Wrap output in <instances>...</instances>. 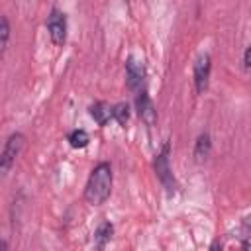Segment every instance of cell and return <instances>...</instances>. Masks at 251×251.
<instances>
[{
  "mask_svg": "<svg viewBox=\"0 0 251 251\" xmlns=\"http://www.w3.org/2000/svg\"><path fill=\"white\" fill-rule=\"evenodd\" d=\"M110 192H112V167L108 163H98L88 176L84 198L92 206H100L108 200Z\"/></svg>",
  "mask_w": 251,
  "mask_h": 251,
  "instance_id": "6da1fadb",
  "label": "cell"
},
{
  "mask_svg": "<svg viewBox=\"0 0 251 251\" xmlns=\"http://www.w3.org/2000/svg\"><path fill=\"white\" fill-rule=\"evenodd\" d=\"M24 135L22 133H12L8 139H6V145H4V151H2V157H0V173L6 176L12 169V165L16 163V159L20 157L22 149H24Z\"/></svg>",
  "mask_w": 251,
  "mask_h": 251,
  "instance_id": "7a4b0ae2",
  "label": "cell"
},
{
  "mask_svg": "<svg viewBox=\"0 0 251 251\" xmlns=\"http://www.w3.org/2000/svg\"><path fill=\"white\" fill-rule=\"evenodd\" d=\"M47 31H49V37L55 45H63L65 39H67V18L61 10L53 8L49 18H47Z\"/></svg>",
  "mask_w": 251,
  "mask_h": 251,
  "instance_id": "3957f363",
  "label": "cell"
},
{
  "mask_svg": "<svg viewBox=\"0 0 251 251\" xmlns=\"http://www.w3.org/2000/svg\"><path fill=\"white\" fill-rule=\"evenodd\" d=\"M210 71H212V59L210 55H200L194 63V86L198 94H204L210 82Z\"/></svg>",
  "mask_w": 251,
  "mask_h": 251,
  "instance_id": "277c9868",
  "label": "cell"
},
{
  "mask_svg": "<svg viewBox=\"0 0 251 251\" xmlns=\"http://www.w3.org/2000/svg\"><path fill=\"white\" fill-rule=\"evenodd\" d=\"M155 173H157L159 180L163 182V186L169 192L175 190V178H173V173H171V167H169V145H165L163 151L157 155V159H155Z\"/></svg>",
  "mask_w": 251,
  "mask_h": 251,
  "instance_id": "5b68a950",
  "label": "cell"
},
{
  "mask_svg": "<svg viewBox=\"0 0 251 251\" xmlns=\"http://www.w3.org/2000/svg\"><path fill=\"white\" fill-rule=\"evenodd\" d=\"M126 76H127V86L131 90L141 88V84L145 80V69H143V65L139 61H135L133 57H129L127 63H126Z\"/></svg>",
  "mask_w": 251,
  "mask_h": 251,
  "instance_id": "8992f818",
  "label": "cell"
},
{
  "mask_svg": "<svg viewBox=\"0 0 251 251\" xmlns=\"http://www.w3.org/2000/svg\"><path fill=\"white\" fill-rule=\"evenodd\" d=\"M135 102H137V114H139V118L151 127V126L157 122V110H155L151 98H149L147 92L143 90V92L137 94V100H135Z\"/></svg>",
  "mask_w": 251,
  "mask_h": 251,
  "instance_id": "52a82bcc",
  "label": "cell"
},
{
  "mask_svg": "<svg viewBox=\"0 0 251 251\" xmlns=\"http://www.w3.org/2000/svg\"><path fill=\"white\" fill-rule=\"evenodd\" d=\"M210 149H212V141H210V135L204 131V133H200L198 139H196V145H194V159H196L198 163L206 161L208 155H210Z\"/></svg>",
  "mask_w": 251,
  "mask_h": 251,
  "instance_id": "ba28073f",
  "label": "cell"
},
{
  "mask_svg": "<svg viewBox=\"0 0 251 251\" xmlns=\"http://www.w3.org/2000/svg\"><path fill=\"white\" fill-rule=\"evenodd\" d=\"M90 116L96 120L98 126H104L112 118V108L106 106V104H102V102H96V104L90 106Z\"/></svg>",
  "mask_w": 251,
  "mask_h": 251,
  "instance_id": "9c48e42d",
  "label": "cell"
},
{
  "mask_svg": "<svg viewBox=\"0 0 251 251\" xmlns=\"http://www.w3.org/2000/svg\"><path fill=\"white\" fill-rule=\"evenodd\" d=\"M112 233H114V226H112L110 222L100 224L98 229H96V233H94V241H96V245H98V247H104V245L112 239Z\"/></svg>",
  "mask_w": 251,
  "mask_h": 251,
  "instance_id": "30bf717a",
  "label": "cell"
},
{
  "mask_svg": "<svg viewBox=\"0 0 251 251\" xmlns=\"http://www.w3.org/2000/svg\"><path fill=\"white\" fill-rule=\"evenodd\" d=\"M88 141H90V137H88V133H86L84 129H75V131L69 133V143H71V147H75V149L86 147Z\"/></svg>",
  "mask_w": 251,
  "mask_h": 251,
  "instance_id": "8fae6325",
  "label": "cell"
},
{
  "mask_svg": "<svg viewBox=\"0 0 251 251\" xmlns=\"http://www.w3.org/2000/svg\"><path fill=\"white\" fill-rule=\"evenodd\" d=\"M112 118L120 126H126V122L129 120V108H127V104H116V106H112Z\"/></svg>",
  "mask_w": 251,
  "mask_h": 251,
  "instance_id": "7c38bea8",
  "label": "cell"
},
{
  "mask_svg": "<svg viewBox=\"0 0 251 251\" xmlns=\"http://www.w3.org/2000/svg\"><path fill=\"white\" fill-rule=\"evenodd\" d=\"M0 35H2V53L8 49V39H10V24H8V18L2 16V25H0Z\"/></svg>",
  "mask_w": 251,
  "mask_h": 251,
  "instance_id": "4fadbf2b",
  "label": "cell"
},
{
  "mask_svg": "<svg viewBox=\"0 0 251 251\" xmlns=\"http://www.w3.org/2000/svg\"><path fill=\"white\" fill-rule=\"evenodd\" d=\"M243 63H245V69H251V45L243 53Z\"/></svg>",
  "mask_w": 251,
  "mask_h": 251,
  "instance_id": "5bb4252c",
  "label": "cell"
},
{
  "mask_svg": "<svg viewBox=\"0 0 251 251\" xmlns=\"http://www.w3.org/2000/svg\"><path fill=\"white\" fill-rule=\"evenodd\" d=\"M249 245H251V243H249Z\"/></svg>",
  "mask_w": 251,
  "mask_h": 251,
  "instance_id": "9a60e30c",
  "label": "cell"
}]
</instances>
